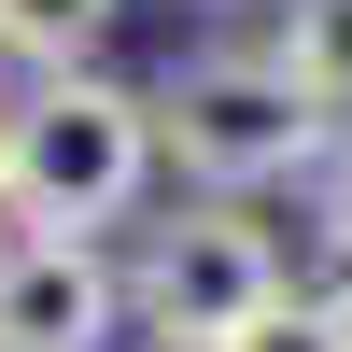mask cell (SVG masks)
Segmentation results:
<instances>
[{
	"mask_svg": "<svg viewBox=\"0 0 352 352\" xmlns=\"http://www.w3.org/2000/svg\"><path fill=\"white\" fill-rule=\"evenodd\" d=\"M127 324V268L71 226H14L0 240V352H113Z\"/></svg>",
	"mask_w": 352,
	"mask_h": 352,
	"instance_id": "cell-4",
	"label": "cell"
},
{
	"mask_svg": "<svg viewBox=\"0 0 352 352\" xmlns=\"http://www.w3.org/2000/svg\"><path fill=\"white\" fill-rule=\"evenodd\" d=\"M0 240H14V169H0Z\"/></svg>",
	"mask_w": 352,
	"mask_h": 352,
	"instance_id": "cell-9",
	"label": "cell"
},
{
	"mask_svg": "<svg viewBox=\"0 0 352 352\" xmlns=\"http://www.w3.org/2000/svg\"><path fill=\"white\" fill-rule=\"evenodd\" d=\"M324 296H338V324H352V282H324Z\"/></svg>",
	"mask_w": 352,
	"mask_h": 352,
	"instance_id": "cell-10",
	"label": "cell"
},
{
	"mask_svg": "<svg viewBox=\"0 0 352 352\" xmlns=\"http://www.w3.org/2000/svg\"><path fill=\"white\" fill-rule=\"evenodd\" d=\"M155 99L113 71H28V99L0 113V169H14V226H71V240H99V226H127L141 197H155Z\"/></svg>",
	"mask_w": 352,
	"mask_h": 352,
	"instance_id": "cell-1",
	"label": "cell"
},
{
	"mask_svg": "<svg viewBox=\"0 0 352 352\" xmlns=\"http://www.w3.org/2000/svg\"><path fill=\"white\" fill-rule=\"evenodd\" d=\"M113 14H127V0H0V56H14V71H99Z\"/></svg>",
	"mask_w": 352,
	"mask_h": 352,
	"instance_id": "cell-5",
	"label": "cell"
},
{
	"mask_svg": "<svg viewBox=\"0 0 352 352\" xmlns=\"http://www.w3.org/2000/svg\"><path fill=\"white\" fill-rule=\"evenodd\" d=\"M268 43H282V71H296L324 113H352V0H282Z\"/></svg>",
	"mask_w": 352,
	"mask_h": 352,
	"instance_id": "cell-6",
	"label": "cell"
},
{
	"mask_svg": "<svg viewBox=\"0 0 352 352\" xmlns=\"http://www.w3.org/2000/svg\"><path fill=\"white\" fill-rule=\"evenodd\" d=\"M310 226H324V268L352 282V141H324V169H310Z\"/></svg>",
	"mask_w": 352,
	"mask_h": 352,
	"instance_id": "cell-8",
	"label": "cell"
},
{
	"mask_svg": "<svg viewBox=\"0 0 352 352\" xmlns=\"http://www.w3.org/2000/svg\"><path fill=\"white\" fill-rule=\"evenodd\" d=\"M155 141L184 155L197 197H268V184H296V169H324L338 113L282 71V43H197L184 71L155 85Z\"/></svg>",
	"mask_w": 352,
	"mask_h": 352,
	"instance_id": "cell-2",
	"label": "cell"
},
{
	"mask_svg": "<svg viewBox=\"0 0 352 352\" xmlns=\"http://www.w3.org/2000/svg\"><path fill=\"white\" fill-rule=\"evenodd\" d=\"M226 14H240V0H226Z\"/></svg>",
	"mask_w": 352,
	"mask_h": 352,
	"instance_id": "cell-11",
	"label": "cell"
},
{
	"mask_svg": "<svg viewBox=\"0 0 352 352\" xmlns=\"http://www.w3.org/2000/svg\"><path fill=\"white\" fill-rule=\"evenodd\" d=\"M268 296H296V268H282V240H268L254 197H184L127 254V324L155 352H226Z\"/></svg>",
	"mask_w": 352,
	"mask_h": 352,
	"instance_id": "cell-3",
	"label": "cell"
},
{
	"mask_svg": "<svg viewBox=\"0 0 352 352\" xmlns=\"http://www.w3.org/2000/svg\"><path fill=\"white\" fill-rule=\"evenodd\" d=\"M226 352H352V324H338V296H268Z\"/></svg>",
	"mask_w": 352,
	"mask_h": 352,
	"instance_id": "cell-7",
	"label": "cell"
}]
</instances>
